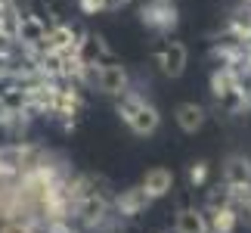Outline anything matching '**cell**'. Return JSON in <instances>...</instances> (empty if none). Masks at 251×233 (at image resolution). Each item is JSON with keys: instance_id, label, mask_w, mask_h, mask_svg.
I'll return each instance as SVG.
<instances>
[{"instance_id": "6da1fadb", "label": "cell", "mask_w": 251, "mask_h": 233, "mask_svg": "<svg viewBox=\"0 0 251 233\" xmlns=\"http://www.w3.org/2000/svg\"><path fill=\"white\" fill-rule=\"evenodd\" d=\"M118 115L124 118V124H127V128L137 134V137H149V134H155L158 124H161L158 109H155V106H152L143 93L130 90V87L118 96Z\"/></svg>"}, {"instance_id": "7a4b0ae2", "label": "cell", "mask_w": 251, "mask_h": 233, "mask_svg": "<svg viewBox=\"0 0 251 233\" xmlns=\"http://www.w3.org/2000/svg\"><path fill=\"white\" fill-rule=\"evenodd\" d=\"M140 22L146 28H152L155 34H171L180 22L177 0H146L140 6Z\"/></svg>"}, {"instance_id": "3957f363", "label": "cell", "mask_w": 251, "mask_h": 233, "mask_svg": "<svg viewBox=\"0 0 251 233\" xmlns=\"http://www.w3.org/2000/svg\"><path fill=\"white\" fill-rule=\"evenodd\" d=\"M53 25V19H44L37 13H19V31H16V44L25 47L28 53H41L44 41H47V28Z\"/></svg>"}, {"instance_id": "277c9868", "label": "cell", "mask_w": 251, "mask_h": 233, "mask_svg": "<svg viewBox=\"0 0 251 233\" xmlns=\"http://www.w3.org/2000/svg\"><path fill=\"white\" fill-rule=\"evenodd\" d=\"M93 84L100 87V93H105V96H118L130 87V75H127V69H124L121 62H100L96 65V72H93Z\"/></svg>"}, {"instance_id": "5b68a950", "label": "cell", "mask_w": 251, "mask_h": 233, "mask_svg": "<svg viewBox=\"0 0 251 233\" xmlns=\"http://www.w3.org/2000/svg\"><path fill=\"white\" fill-rule=\"evenodd\" d=\"M155 59H158L161 72H165L168 78H180L183 72H186L189 50H186V44H180V41H168V44L155 53Z\"/></svg>"}, {"instance_id": "8992f818", "label": "cell", "mask_w": 251, "mask_h": 233, "mask_svg": "<svg viewBox=\"0 0 251 233\" xmlns=\"http://www.w3.org/2000/svg\"><path fill=\"white\" fill-rule=\"evenodd\" d=\"M143 190H146L149 199H161L168 196V193L174 190V171L165 168V165H155V168H149L146 174H143Z\"/></svg>"}, {"instance_id": "52a82bcc", "label": "cell", "mask_w": 251, "mask_h": 233, "mask_svg": "<svg viewBox=\"0 0 251 233\" xmlns=\"http://www.w3.org/2000/svg\"><path fill=\"white\" fill-rule=\"evenodd\" d=\"M149 202H152V199L146 196V190H143V187H127V190L118 193L115 208H118L121 218H137L143 208H149Z\"/></svg>"}, {"instance_id": "ba28073f", "label": "cell", "mask_w": 251, "mask_h": 233, "mask_svg": "<svg viewBox=\"0 0 251 233\" xmlns=\"http://www.w3.org/2000/svg\"><path fill=\"white\" fill-rule=\"evenodd\" d=\"M174 118H177L180 124V131L183 134H196L205 128V106H199V103H180L177 109H174Z\"/></svg>"}, {"instance_id": "9c48e42d", "label": "cell", "mask_w": 251, "mask_h": 233, "mask_svg": "<svg viewBox=\"0 0 251 233\" xmlns=\"http://www.w3.org/2000/svg\"><path fill=\"white\" fill-rule=\"evenodd\" d=\"M226 187H251V159L245 155H229L224 165Z\"/></svg>"}, {"instance_id": "30bf717a", "label": "cell", "mask_w": 251, "mask_h": 233, "mask_svg": "<svg viewBox=\"0 0 251 233\" xmlns=\"http://www.w3.org/2000/svg\"><path fill=\"white\" fill-rule=\"evenodd\" d=\"M174 233H208V215L199 208H180L174 221Z\"/></svg>"}, {"instance_id": "8fae6325", "label": "cell", "mask_w": 251, "mask_h": 233, "mask_svg": "<svg viewBox=\"0 0 251 233\" xmlns=\"http://www.w3.org/2000/svg\"><path fill=\"white\" fill-rule=\"evenodd\" d=\"M236 230V211L229 205H220L208 215V233H233Z\"/></svg>"}, {"instance_id": "7c38bea8", "label": "cell", "mask_w": 251, "mask_h": 233, "mask_svg": "<svg viewBox=\"0 0 251 233\" xmlns=\"http://www.w3.org/2000/svg\"><path fill=\"white\" fill-rule=\"evenodd\" d=\"M81 215H84V221L87 224H100V221L105 218V199H100V196H87V202H84V208H81Z\"/></svg>"}, {"instance_id": "4fadbf2b", "label": "cell", "mask_w": 251, "mask_h": 233, "mask_svg": "<svg viewBox=\"0 0 251 233\" xmlns=\"http://www.w3.org/2000/svg\"><path fill=\"white\" fill-rule=\"evenodd\" d=\"M205 180H208V162H196L189 168V183L192 187H205Z\"/></svg>"}, {"instance_id": "5bb4252c", "label": "cell", "mask_w": 251, "mask_h": 233, "mask_svg": "<svg viewBox=\"0 0 251 233\" xmlns=\"http://www.w3.org/2000/svg\"><path fill=\"white\" fill-rule=\"evenodd\" d=\"M78 6L84 9L87 16H96V13H102V6H100V0H78Z\"/></svg>"}, {"instance_id": "9a60e30c", "label": "cell", "mask_w": 251, "mask_h": 233, "mask_svg": "<svg viewBox=\"0 0 251 233\" xmlns=\"http://www.w3.org/2000/svg\"><path fill=\"white\" fill-rule=\"evenodd\" d=\"M121 3H130V0H121Z\"/></svg>"}]
</instances>
